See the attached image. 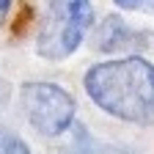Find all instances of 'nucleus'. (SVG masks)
Segmentation results:
<instances>
[{
	"label": "nucleus",
	"instance_id": "nucleus-3",
	"mask_svg": "<svg viewBox=\"0 0 154 154\" xmlns=\"http://www.w3.org/2000/svg\"><path fill=\"white\" fill-rule=\"evenodd\" d=\"M22 110L36 132L58 138L74 121V99L52 83H28L22 85Z\"/></svg>",
	"mask_w": 154,
	"mask_h": 154
},
{
	"label": "nucleus",
	"instance_id": "nucleus-2",
	"mask_svg": "<svg viewBox=\"0 0 154 154\" xmlns=\"http://www.w3.org/2000/svg\"><path fill=\"white\" fill-rule=\"evenodd\" d=\"M91 22V0H47L36 38V52L47 61H63L83 44Z\"/></svg>",
	"mask_w": 154,
	"mask_h": 154
},
{
	"label": "nucleus",
	"instance_id": "nucleus-8",
	"mask_svg": "<svg viewBox=\"0 0 154 154\" xmlns=\"http://www.w3.org/2000/svg\"><path fill=\"white\" fill-rule=\"evenodd\" d=\"M146 6L151 8V14H154V0H146Z\"/></svg>",
	"mask_w": 154,
	"mask_h": 154
},
{
	"label": "nucleus",
	"instance_id": "nucleus-4",
	"mask_svg": "<svg viewBox=\"0 0 154 154\" xmlns=\"http://www.w3.org/2000/svg\"><path fill=\"white\" fill-rule=\"evenodd\" d=\"M124 33H127V28L121 25V19L107 17L102 22V28L96 30V36H94V47L102 50V52H113V50H119L124 44V38H127Z\"/></svg>",
	"mask_w": 154,
	"mask_h": 154
},
{
	"label": "nucleus",
	"instance_id": "nucleus-5",
	"mask_svg": "<svg viewBox=\"0 0 154 154\" xmlns=\"http://www.w3.org/2000/svg\"><path fill=\"white\" fill-rule=\"evenodd\" d=\"M0 151H28V146L22 143V138L0 127Z\"/></svg>",
	"mask_w": 154,
	"mask_h": 154
},
{
	"label": "nucleus",
	"instance_id": "nucleus-7",
	"mask_svg": "<svg viewBox=\"0 0 154 154\" xmlns=\"http://www.w3.org/2000/svg\"><path fill=\"white\" fill-rule=\"evenodd\" d=\"M8 8H11V0H0V22L8 17Z\"/></svg>",
	"mask_w": 154,
	"mask_h": 154
},
{
	"label": "nucleus",
	"instance_id": "nucleus-6",
	"mask_svg": "<svg viewBox=\"0 0 154 154\" xmlns=\"http://www.w3.org/2000/svg\"><path fill=\"white\" fill-rule=\"evenodd\" d=\"M119 8H124V11H138V8H143L146 6V0H113Z\"/></svg>",
	"mask_w": 154,
	"mask_h": 154
},
{
	"label": "nucleus",
	"instance_id": "nucleus-1",
	"mask_svg": "<svg viewBox=\"0 0 154 154\" xmlns=\"http://www.w3.org/2000/svg\"><path fill=\"white\" fill-rule=\"evenodd\" d=\"M85 94L107 116L124 124H154V63L140 55L96 63L83 77Z\"/></svg>",
	"mask_w": 154,
	"mask_h": 154
}]
</instances>
